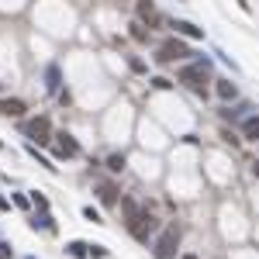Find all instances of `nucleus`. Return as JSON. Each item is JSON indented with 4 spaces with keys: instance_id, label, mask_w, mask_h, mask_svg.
Wrapping results in <instances>:
<instances>
[{
    "instance_id": "f257e3e1",
    "label": "nucleus",
    "mask_w": 259,
    "mask_h": 259,
    "mask_svg": "<svg viewBox=\"0 0 259 259\" xmlns=\"http://www.w3.org/2000/svg\"><path fill=\"white\" fill-rule=\"evenodd\" d=\"M207 73H211V59H197V63L180 69V83H187L194 93L207 97Z\"/></svg>"
},
{
    "instance_id": "f03ea898",
    "label": "nucleus",
    "mask_w": 259,
    "mask_h": 259,
    "mask_svg": "<svg viewBox=\"0 0 259 259\" xmlns=\"http://www.w3.org/2000/svg\"><path fill=\"white\" fill-rule=\"evenodd\" d=\"M180 225L176 221H170L159 235H156V246H152V253H156V259H173L176 256V249H180Z\"/></svg>"
},
{
    "instance_id": "7ed1b4c3",
    "label": "nucleus",
    "mask_w": 259,
    "mask_h": 259,
    "mask_svg": "<svg viewBox=\"0 0 259 259\" xmlns=\"http://www.w3.org/2000/svg\"><path fill=\"white\" fill-rule=\"evenodd\" d=\"M128 232L138 239V242H149V239L159 232V218H156V214H149V211H142V214H138V221L131 225Z\"/></svg>"
},
{
    "instance_id": "20e7f679",
    "label": "nucleus",
    "mask_w": 259,
    "mask_h": 259,
    "mask_svg": "<svg viewBox=\"0 0 259 259\" xmlns=\"http://www.w3.org/2000/svg\"><path fill=\"white\" fill-rule=\"evenodd\" d=\"M21 128H24L28 138H35L38 145H49V142H52V121H49V118H31V121H24Z\"/></svg>"
},
{
    "instance_id": "39448f33",
    "label": "nucleus",
    "mask_w": 259,
    "mask_h": 259,
    "mask_svg": "<svg viewBox=\"0 0 259 259\" xmlns=\"http://www.w3.org/2000/svg\"><path fill=\"white\" fill-rule=\"evenodd\" d=\"M187 56H190V49H187L180 38H170V42L159 45V56H156V59H159V63H176V59H187Z\"/></svg>"
},
{
    "instance_id": "423d86ee",
    "label": "nucleus",
    "mask_w": 259,
    "mask_h": 259,
    "mask_svg": "<svg viewBox=\"0 0 259 259\" xmlns=\"http://www.w3.org/2000/svg\"><path fill=\"white\" fill-rule=\"evenodd\" d=\"M56 152H59L63 159H76V156H80V145H76V138H73L69 131H59V135H56Z\"/></svg>"
},
{
    "instance_id": "0eeeda50",
    "label": "nucleus",
    "mask_w": 259,
    "mask_h": 259,
    "mask_svg": "<svg viewBox=\"0 0 259 259\" xmlns=\"http://www.w3.org/2000/svg\"><path fill=\"white\" fill-rule=\"evenodd\" d=\"M135 10H138V21H142V24H149V28H156V24H159V10H156V3H152V0H138V7H135Z\"/></svg>"
},
{
    "instance_id": "6e6552de",
    "label": "nucleus",
    "mask_w": 259,
    "mask_h": 259,
    "mask_svg": "<svg viewBox=\"0 0 259 259\" xmlns=\"http://www.w3.org/2000/svg\"><path fill=\"white\" fill-rule=\"evenodd\" d=\"M24 111H28V104L17 100V97H3V100H0V114H3V118H21Z\"/></svg>"
},
{
    "instance_id": "1a4fd4ad",
    "label": "nucleus",
    "mask_w": 259,
    "mask_h": 259,
    "mask_svg": "<svg viewBox=\"0 0 259 259\" xmlns=\"http://www.w3.org/2000/svg\"><path fill=\"white\" fill-rule=\"evenodd\" d=\"M170 28H173L176 35H183V38H204V28H197V24H190V21H180V17H173Z\"/></svg>"
},
{
    "instance_id": "9d476101",
    "label": "nucleus",
    "mask_w": 259,
    "mask_h": 259,
    "mask_svg": "<svg viewBox=\"0 0 259 259\" xmlns=\"http://www.w3.org/2000/svg\"><path fill=\"white\" fill-rule=\"evenodd\" d=\"M142 211H145V207H142L138 200H131V197H125V200H121V214H125V228H131V225L138 221V214H142Z\"/></svg>"
},
{
    "instance_id": "9b49d317",
    "label": "nucleus",
    "mask_w": 259,
    "mask_h": 259,
    "mask_svg": "<svg viewBox=\"0 0 259 259\" xmlns=\"http://www.w3.org/2000/svg\"><path fill=\"white\" fill-rule=\"evenodd\" d=\"M214 93H218L221 100H235V97H239V86H235L232 80H218V83H214Z\"/></svg>"
},
{
    "instance_id": "f8f14e48",
    "label": "nucleus",
    "mask_w": 259,
    "mask_h": 259,
    "mask_svg": "<svg viewBox=\"0 0 259 259\" xmlns=\"http://www.w3.org/2000/svg\"><path fill=\"white\" fill-rule=\"evenodd\" d=\"M242 135H246L249 142H259V114H249V118L242 121Z\"/></svg>"
},
{
    "instance_id": "ddd939ff",
    "label": "nucleus",
    "mask_w": 259,
    "mask_h": 259,
    "mask_svg": "<svg viewBox=\"0 0 259 259\" xmlns=\"http://www.w3.org/2000/svg\"><path fill=\"white\" fill-rule=\"evenodd\" d=\"M97 197H100V204H118V187L114 183H97Z\"/></svg>"
},
{
    "instance_id": "4468645a",
    "label": "nucleus",
    "mask_w": 259,
    "mask_h": 259,
    "mask_svg": "<svg viewBox=\"0 0 259 259\" xmlns=\"http://www.w3.org/2000/svg\"><path fill=\"white\" fill-rule=\"evenodd\" d=\"M246 111H253V107H249V104H239V107H225V111H221V118H225V121H246Z\"/></svg>"
},
{
    "instance_id": "2eb2a0df",
    "label": "nucleus",
    "mask_w": 259,
    "mask_h": 259,
    "mask_svg": "<svg viewBox=\"0 0 259 259\" xmlns=\"http://www.w3.org/2000/svg\"><path fill=\"white\" fill-rule=\"evenodd\" d=\"M31 228H35V232H38V228H42V232H56V221H52V214H49V211H42V214L31 221Z\"/></svg>"
},
{
    "instance_id": "dca6fc26",
    "label": "nucleus",
    "mask_w": 259,
    "mask_h": 259,
    "mask_svg": "<svg viewBox=\"0 0 259 259\" xmlns=\"http://www.w3.org/2000/svg\"><path fill=\"white\" fill-rule=\"evenodd\" d=\"M66 253H69V256H76V259H86V256H90V246H86V242H69V246H66Z\"/></svg>"
},
{
    "instance_id": "f3484780",
    "label": "nucleus",
    "mask_w": 259,
    "mask_h": 259,
    "mask_svg": "<svg viewBox=\"0 0 259 259\" xmlns=\"http://www.w3.org/2000/svg\"><path fill=\"white\" fill-rule=\"evenodd\" d=\"M128 31H131V38H135V42H149V31H145V24H142V21H131Z\"/></svg>"
},
{
    "instance_id": "a211bd4d",
    "label": "nucleus",
    "mask_w": 259,
    "mask_h": 259,
    "mask_svg": "<svg viewBox=\"0 0 259 259\" xmlns=\"http://www.w3.org/2000/svg\"><path fill=\"white\" fill-rule=\"evenodd\" d=\"M45 80H49V83H45L49 90H59V66H49V69H45Z\"/></svg>"
},
{
    "instance_id": "6ab92c4d",
    "label": "nucleus",
    "mask_w": 259,
    "mask_h": 259,
    "mask_svg": "<svg viewBox=\"0 0 259 259\" xmlns=\"http://www.w3.org/2000/svg\"><path fill=\"white\" fill-rule=\"evenodd\" d=\"M107 170H111V173H121V170H125V156H111V159H107Z\"/></svg>"
},
{
    "instance_id": "aec40b11",
    "label": "nucleus",
    "mask_w": 259,
    "mask_h": 259,
    "mask_svg": "<svg viewBox=\"0 0 259 259\" xmlns=\"http://www.w3.org/2000/svg\"><path fill=\"white\" fill-rule=\"evenodd\" d=\"M31 204H35V207H38V211H49V200H45V197L38 194V190H35V194H31Z\"/></svg>"
},
{
    "instance_id": "412c9836",
    "label": "nucleus",
    "mask_w": 259,
    "mask_h": 259,
    "mask_svg": "<svg viewBox=\"0 0 259 259\" xmlns=\"http://www.w3.org/2000/svg\"><path fill=\"white\" fill-rule=\"evenodd\" d=\"M152 86H156V90H170V86H173V83H170V80H166V76H156V80H152Z\"/></svg>"
},
{
    "instance_id": "4be33fe9",
    "label": "nucleus",
    "mask_w": 259,
    "mask_h": 259,
    "mask_svg": "<svg viewBox=\"0 0 259 259\" xmlns=\"http://www.w3.org/2000/svg\"><path fill=\"white\" fill-rule=\"evenodd\" d=\"M83 218H86V221H93V225H100V214H97L93 207H83Z\"/></svg>"
},
{
    "instance_id": "5701e85b",
    "label": "nucleus",
    "mask_w": 259,
    "mask_h": 259,
    "mask_svg": "<svg viewBox=\"0 0 259 259\" xmlns=\"http://www.w3.org/2000/svg\"><path fill=\"white\" fill-rule=\"evenodd\" d=\"M90 256H93V259H104V256H107V249H104V246H90Z\"/></svg>"
},
{
    "instance_id": "b1692460",
    "label": "nucleus",
    "mask_w": 259,
    "mask_h": 259,
    "mask_svg": "<svg viewBox=\"0 0 259 259\" xmlns=\"http://www.w3.org/2000/svg\"><path fill=\"white\" fill-rule=\"evenodd\" d=\"M14 256V253H10V246H7V242H0V259H10Z\"/></svg>"
},
{
    "instance_id": "393cba45",
    "label": "nucleus",
    "mask_w": 259,
    "mask_h": 259,
    "mask_svg": "<svg viewBox=\"0 0 259 259\" xmlns=\"http://www.w3.org/2000/svg\"><path fill=\"white\" fill-rule=\"evenodd\" d=\"M128 66H131V69H135V73H145V63H142V59H131Z\"/></svg>"
},
{
    "instance_id": "a878e982",
    "label": "nucleus",
    "mask_w": 259,
    "mask_h": 259,
    "mask_svg": "<svg viewBox=\"0 0 259 259\" xmlns=\"http://www.w3.org/2000/svg\"><path fill=\"white\" fill-rule=\"evenodd\" d=\"M0 211H10V200H7L3 194H0Z\"/></svg>"
},
{
    "instance_id": "bb28decb",
    "label": "nucleus",
    "mask_w": 259,
    "mask_h": 259,
    "mask_svg": "<svg viewBox=\"0 0 259 259\" xmlns=\"http://www.w3.org/2000/svg\"><path fill=\"white\" fill-rule=\"evenodd\" d=\"M253 173H256V176H259V159H256V163H253Z\"/></svg>"
},
{
    "instance_id": "cd10ccee",
    "label": "nucleus",
    "mask_w": 259,
    "mask_h": 259,
    "mask_svg": "<svg viewBox=\"0 0 259 259\" xmlns=\"http://www.w3.org/2000/svg\"><path fill=\"white\" fill-rule=\"evenodd\" d=\"M183 259H200V256H197V253H187V256H183Z\"/></svg>"
},
{
    "instance_id": "c85d7f7f",
    "label": "nucleus",
    "mask_w": 259,
    "mask_h": 259,
    "mask_svg": "<svg viewBox=\"0 0 259 259\" xmlns=\"http://www.w3.org/2000/svg\"><path fill=\"white\" fill-rule=\"evenodd\" d=\"M28 259H35V256H28Z\"/></svg>"
}]
</instances>
